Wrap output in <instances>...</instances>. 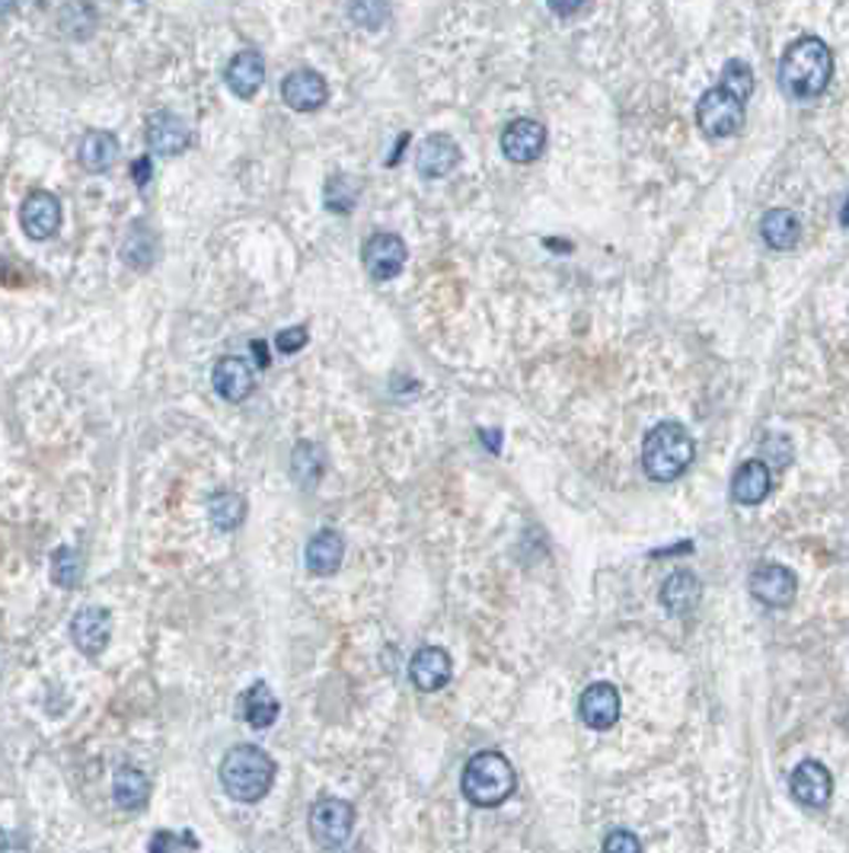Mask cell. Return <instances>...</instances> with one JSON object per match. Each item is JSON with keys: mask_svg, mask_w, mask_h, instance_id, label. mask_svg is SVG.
Wrapping results in <instances>:
<instances>
[{"mask_svg": "<svg viewBox=\"0 0 849 853\" xmlns=\"http://www.w3.org/2000/svg\"><path fill=\"white\" fill-rule=\"evenodd\" d=\"M84 579V556L74 547H58L52 553V582L58 588H77Z\"/></svg>", "mask_w": 849, "mask_h": 853, "instance_id": "obj_31", "label": "cell"}, {"mask_svg": "<svg viewBox=\"0 0 849 853\" xmlns=\"http://www.w3.org/2000/svg\"><path fill=\"white\" fill-rule=\"evenodd\" d=\"M456 163H460V145H456L451 135H428L419 151H416V170L422 180H441L448 173H454Z\"/></svg>", "mask_w": 849, "mask_h": 853, "instance_id": "obj_15", "label": "cell"}, {"mask_svg": "<svg viewBox=\"0 0 849 853\" xmlns=\"http://www.w3.org/2000/svg\"><path fill=\"white\" fill-rule=\"evenodd\" d=\"M208 519L217 531H237L243 521H246V499L234 489H224V492H214L208 499Z\"/></svg>", "mask_w": 849, "mask_h": 853, "instance_id": "obj_29", "label": "cell"}, {"mask_svg": "<svg viewBox=\"0 0 849 853\" xmlns=\"http://www.w3.org/2000/svg\"><path fill=\"white\" fill-rule=\"evenodd\" d=\"M281 99L288 103V109L294 113H316L323 109V103L330 99V84L320 71L313 67H298L284 77L281 84Z\"/></svg>", "mask_w": 849, "mask_h": 853, "instance_id": "obj_10", "label": "cell"}, {"mask_svg": "<svg viewBox=\"0 0 849 853\" xmlns=\"http://www.w3.org/2000/svg\"><path fill=\"white\" fill-rule=\"evenodd\" d=\"M112 796H116V806L125 812H141L151 799V777L141 767L121 764L112 777Z\"/></svg>", "mask_w": 849, "mask_h": 853, "instance_id": "obj_23", "label": "cell"}, {"mask_svg": "<svg viewBox=\"0 0 849 853\" xmlns=\"http://www.w3.org/2000/svg\"><path fill=\"white\" fill-rule=\"evenodd\" d=\"M275 774L278 767L259 745H237L221 761V787L230 799L252 806L269 796Z\"/></svg>", "mask_w": 849, "mask_h": 853, "instance_id": "obj_3", "label": "cell"}, {"mask_svg": "<svg viewBox=\"0 0 849 853\" xmlns=\"http://www.w3.org/2000/svg\"><path fill=\"white\" fill-rule=\"evenodd\" d=\"M348 17L355 23H362L364 30H380L387 20V7L384 3H355V7H348Z\"/></svg>", "mask_w": 849, "mask_h": 853, "instance_id": "obj_33", "label": "cell"}, {"mask_svg": "<svg viewBox=\"0 0 849 853\" xmlns=\"http://www.w3.org/2000/svg\"><path fill=\"white\" fill-rule=\"evenodd\" d=\"M355 828V806L335 796H323L310 809V838L323 851H338Z\"/></svg>", "mask_w": 849, "mask_h": 853, "instance_id": "obj_6", "label": "cell"}, {"mask_svg": "<svg viewBox=\"0 0 849 853\" xmlns=\"http://www.w3.org/2000/svg\"><path fill=\"white\" fill-rule=\"evenodd\" d=\"M192 128L176 113H153L148 119V148L160 157H176L189 151Z\"/></svg>", "mask_w": 849, "mask_h": 853, "instance_id": "obj_17", "label": "cell"}, {"mask_svg": "<svg viewBox=\"0 0 849 853\" xmlns=\"http://www.w3.org/2000/svg\"><path fill=\"white\" fill-rule=\"evenodd\" d=\"M358 199H362V185L355 183L352 177H345V173H333V177L326 180V185H323L326 212L352 214L358 209Z\"/></svg>", "mask_w": 849, "mask_h": 853, "instance_id": "obj_30", "label": "cell"}, {"mask_svg": "<svg viewBox=\"0 0 849 853\" xmlns=\"http://www.w3.org/2000/svg\"><path fill=\"white\" fill-rule=\"evenodd\" d=\"M252 352H256V362H259V367H269V352H266V342H252Z\"/></svg>", "mask_w": 849, "mask_h": 853, "instance_id": "obj_38", "label": "cell"}, {"mask_svg": "<svg viewBox=\"0 0 849 853\" xmlns=\"http://www.w3.org/2000/svg\"><path fill=\"white\" fill-rule=\"evenodd\" d=\"M699 598H702V585L694 573L687 569H677L670 573L662 585V605H665L667 614L674 617H687L690 610L697 608Z\"/></svg>", "mask_w": 849, "mask_h": 853, "instance_id": "obj_24", "label": "cell"}, {"mask_svg": "<svg viewBox=\"0 0 849 853\" xmlns=\"http://www.w3.org/2000/svg\"><path fill=\"white\" fill-rule=\"evenodd\" d=\"M224 81H227V87H230L234 96L252 99L256 93L262 90V84H266V62H262V55L252 52V49L237 52L230 58V64H227V71H224Z\"/></svg>", "mask_w": 849, "mask_h": 853, "instance_id": "obj_19", "label": "cell"}, {"mask_svg": "<svg viewBox=\"0 0 849 853\" xmlns=\"http://www.w3.org/2000/svg\"><path fill=\"white\" fill-rule=\"evenodd\" d=\"M451 674H454V662L441 646H422L409 662V678L422 694L441 691L451 681Z\"/></svg>", "mask_w": 849, "mask_h": 853, "instance_id": "obj_16", "label": "cell"}, {"mask_svg": "<svg viewBox=\"0 0 849 853\" xmlns=\"http://www.w3.org/2000/svg\"><path fill=\"white\" fill-rule=\"evenodd\" d=\"M71 640L90 659L106 652V646L112 640V614L106 608H96V605L80 608L71 620Z\"/></svg>", "mask_w": 849, "mask_h": 853, "instance_id": "obj_12", "label": "cell"}, {"mask_svg": "<svg viewBox=\"0 0 849 853\" xmlns=\"http://www.w3.org/2000/svg\"><path fill=\"white\" fill-rule=\"evenodd\" d=\"M517 787V774L512 761L502 751H480L473 755L466 767H463V780L460 790L463 796L480 806V809H492L502 806Z\"/></svg>", "mask_w": 849, "mask_h": 853, "instance_id": "obj_5", "label": "cell"}, {"mask_svg": "<svg viewBox=\"0 0 849 853\" xmlns=\"http://www.w3.org/2000/svg\"><path fill=\"white\" fill-rule=\"evenodd\" d=\"M326 470V451L313 441H298L291 451V477L301 489H313L323 480Z\"/></svg>", "mask_w": 849, "mask_h": 853, "instance_id": "obj_28", "label": "cell"}, {"mask_svg": "<svg viewBox=\"0 0 849 853\" xmlns=\"http://www.w3.org/2000/svg\"><path fill=\"white\" fill-rule=\"evenodd\" d=\"M131 177H135V185H138V189H144V185L151 183V177H153L151 157H138V160L131 163Z\"/></svg>", "mask_w": 849, "mask_h": 853, "instance_id": "obj_37", "label": "cell"}, {"mask_svg": "<svg viewBox=\"0 0 849 853\" xmlns=\"http://www.w3.org/2000/svg\"><path fill=\"white\" fill-rule=\"evenodd\" d=\"M121 145L119 138L112 131H103V128H93L80 138V148H77V160L87 173H109L116 163H119Z\"/></svg>", "mask_w": 849, "mask_h": 853, "instance_id": "obj_21", "label": "cell"}, {"mask_svg": "<svg viewBox=\"0 0 849 853\" xmlns=\"http://www.w3.org/2000/svg\"><path fill=\"white\" fill-rule=\"evenodd\" d=\"M840 221L849 227V202H847V209H843V217H840Z\"/></svg>", "mask_w": 849, "mask_h": 853, "instance_id": "obj_39", "label": "cell"}, {"mask_svg": "<svg viewBox=\"0 0 849 853\" xmlns=\"http://www.w3.org/2000/svg\"><path fill=\"white\" fill-rule=\"evenodd\" d=\"M212 384L214 394L221 396V399H227V403H243L246 396L252 394V387H256V371H252V365H249L246 359H240V355H227V359H221V362L214 365Z\"/></svg>", "mask_w": 849, "mask_h": 853, "instance_id": "obj_18", "label": "cell"}, {"mask_svg": "<svg viewBox=\"0 0 849 853\" xmlns=\"http://www.w3.org/2000/svg\"><path fill=\"white\" fill-rule=\"evenodd\" d=\"M578 713H581V723H584L588 729H613V726L620 723V713H623L620 691H616L610 681L591 684V687L581 694V701H578Z\"/></svg>", "mask_w": 849, "mask_h": 853, "instance_id": "obj_11", "label": "cell"}, {"mask_svg": "<svg viewBox=\"0 0 849 853\" xmlns=\"http://www.w3.org/2000/svg\"><path fill=\"white\" fill-rule=\"evenodd\" d=\"M153 259H157V234L144 221H135L131 231L121 241V263L138 269V273H148L153 266Z\"/></svg>", "mask_w": 849, "mask_h": 853, "instance_id": "obj_25", "label": "cell"}, {"mask_svg": "<svg viewBox=\"0 0 849 853\" xmlns=\"http://www.w3.org/2000/svg\"><path fill=\"white\" fill-rule=\"evenodd\" d=\"M754 93V71L741 58H731L722 67V81L699 96L697 125L706 138H731L744 128L748 99Z\"/></svg>", "mask_w": 849, "mask_h": 853, "instance_id": "obj_1", "label": "cell"}, {"mask_svg": "<svg viewBox=\"0 0 849 853\" xmlns=\"http://www.w3.org/2000/svg\"><path fill=\"white\" fill-rule=\"evenodd\" d=\"M0 853H30V841L20 831L0 828Z\"/></svg>", "mask_w": 849, "mask_h": 853, "instance_id": "obj_36", "label": "cell"}, {"mask_svg": "<svg viewBox=\"0 0 849 853\" xmlns=\"http://www.w3.org/2000/svg\"><path fill=\"white\" fill-rule=\"evenodd\" d=\"M788 790L792 796L808 806V809H824L834 796V777L830 770L820 761H802L795 770H792V780H788Z\"/></svg>", "mask_w": 849, "mask_h": 853, "instance_id": "obj_14", "label": "cell"}, {"mask_svg": "<svg viewBox=\"0 0 849 853\" xmlns=\"http://www.w3.org/2000/svg\"><path fill=\"white\" fill-rule=\"evenodd\" d=\"M61 202L55 192H49V189H35L30 192L26 199H23V205H20V224H23V231H26V237L30 241H49V237H55L61 227Z\"/></svg>", "mask_w": 849, "mask_h": 853, "instance_id": "obj_8", "label": "cell"}, {"mask_svg": "<svg viewBox=\"0 0 849 853\" xmlns=\"http://www.w3.org/2000/svg\"><path fill=\"white\" fill-rule=\"evenodd\" d=\"M604 853H642V841L633 831H610L604 841Z\"/></svg>", "mask_w": 849, "mask_h": 853, "instance_id": "obj_35", "label": "cell"}, {"mask_svg": "<svg viewBox=\"0 0 849 853\" xmlns=\"http://www.w3.org/2000/svg\"><path fill=\"white\" fill-rule=\"evenodd\" d=\"M307 342H310V330H307V327H288V330H281V333L275 335V349H278L281 355L301 352Z\"/></svg>", "mask_w": 849, "mask_h": 853, "instance_id": "obj_34", "label": "cell"}, {"mask_svg": "<svg viewBox=\"0 0 849 853\" xmlns=\"http://www.w3.org/2000/svg\"><path fill=\"white\" fill-rule=\"evenodd\" d=\"M751 595L766 608H788L798 595V579L780 563H760L751 573Z\"/></svg>", "mask_w": 849, "mask_h": 853, "instance_id": "obj_9", "label": "cell"}, {"mask_svg": "<svg viewBox=\"0 0 849 853\" xmlns=\"http://www.w3.org/2000/svg\"><path fill=\"white\" fill-rule=\"evenodd\" d=\"M694 458H697L694 435L680 423H662V426L652 428L642 441V470L655 483H670V480L684 477L690 470Z\"/></svg>", "mask_w": 849, "mask_h": 853, "instance_id": "obj_4", "label": "cell"}, {"mask_svg": "<svg viewBox=\"0 0 849 853\" xmlns=\"http://www.w3.org/2000/svg\"><path fill=\"white\" fill-rule=\"evenodd\" d=\"M834 77V52L818 35H802L783 52L780 84L792 99H818Z\"/></svg>", "mask_w": 849, "mask_h": 853, "instance_id": "obj_2", "label": "cell"}, {"mask_svg": "<svg viewBox=\"0 0 849 853\" xmlns=\"http://www.w3.org/2000/svg\"><path fill=\"white\" fill-rule=\"evenodd\" d=\"M281 713V703L272 694V687L266 681H256L246 694H243V719L252 729H269Z\"/></svg>", "mask_w": 849, "mask_h": 853, "instance_id": "obj_26", "label": "cell"}, {"mask_svg": "<svg viewBox=\"0 0 849 853\" xmlns=\"http://www.w3.org/2000/svg\"><path fill=\"white\" fill-rule=\"evenodd\" d=\"M406 259H409L406 241L396 237V234H387V231L370 234L367 244L362 246L364 273L370 275L374 281H390V278H396V275L406 269Z\"/></svg>", "mask_w": 849, "mask_h": 853, "instance_id": "obj_7", "label": "cell"}, {"mask_svg": "<svg viewBox=\"0 0 849 853\" xmlns=\"http://www.w3.org/2000/svg\"><path fill=\"white\" fill-rule=\"evenodd\" d=\"M802 224L788 209H770L760 221V237L770 249H792L798 244Z\"/></svg>", "mask_w": 849, "mask_h": 853, "instance_id": "obj_27", "label": "cell"}, {"mask_svg": "<svg viewBox=\"0 0 849 853\" xmlns=\"http://www.w3.org/2000/svg\"><path fill=\"white\" fill-rule=\"evenodd\" d=\"M546 151V128L537 119H515L502 131V153L512 163H534Z\"/></svg>", "mask_w": 849, "mask_h": 853, "instance_id": "obj_13", "label": "cell"}, {"mask_svg": "<svg viewBox=\"0 0 849 853\" xmlns=\"http://www.w3.org/2000/svg\"><path fill=\"white\" fill-rule=\"evenodd\" d=\"M773 489L770 467L763 460H748L738 467V473L731 477V499L738 505H760Z\"/></svg>", "mask_w": 849, "mask_h": 853, "instance_id": "obj_22", "label": "cell"}, {"mask_svg": "<svg viewBox=\"0 0 849 853\" xmlns=\"http://www.w3.org/2000/svg\"><path fill=\"white\" fill-rule=\"evenodd\" d=\"M342 556H345V541L342 534L333 531V527H323L316 531L307 547H303V563L313 576H333L342 566Z\"/></svg>", "mask_w": 849, "mask_h": 853, "instance_id": "obj_20", "label": "cell"}, {"mask_svg": "<svg viewBox=\"0 0 849 853\" xmlns=\"http://www.w3.org/2000/svg\"><path fill=\"white\" fill-rule=\"evenodd\" d=\"M198 838L192 831H157L148 844V853H195Z\"/></svg>", "mask_w": 849, "mask_h": 853, "instance_id": "obj_32", "label": "cell"}]
</instances>
